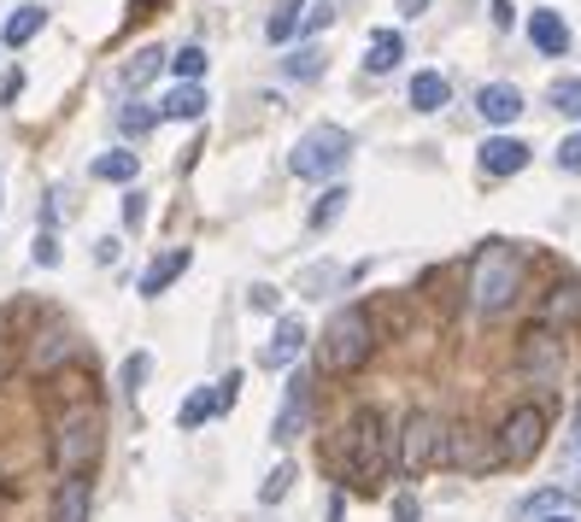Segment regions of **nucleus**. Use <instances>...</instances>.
Returning a JSON list of instances; mask_svg holds the SVG:
<instances>
[{"label":"nucleus","instance_id":"f257e3e1","mask_svg":"<svg viewBox=\"0 0 581 522\" xmlns=\"http://www.w3.org/2000/svg\"><path fill=\"white\" fill-rule=\"evenodd\" d=\"M394 463V429H388V411L376 405H358L346 417V441H341V475L353 482L358 493H376Z\"/></svg>","mask_w":581,"mask_h":522},{"label":"nucleus","instance_id":"f03ea898","mask_svg":"<svg viewBox=\"0 0 581 522\" xmlns=\"http://www.w3.org/2000/svg\"><path fill=\"white\" fill-rule=\"evenodd\" d=\"M522 277H529V265H522L517 246L488 241L482 253L470 258V288H464V294H470V311L476 317H505L522 294Z\"/></svg>","mask_w":581,"mask_h":522},{"label":"nucleus","instance_id":"7ed1b4c3","mask_svg":"<svg viewBox=\"0 0 581 522\" xmlns=\"http://www.w3.org/2000/svg\"><path fill=\"white\" fill-rule=\"evenodd\" d=\"M100 441H106L100 411L94 405H71L60 423H53V470H60L65 482H83L100 463Z\"/></svg>","mask_w":581,"mask_h":522},{"label":"nucleus","instance_id":"20e7f679","mask_svg":"<svg viewBox=\"0 0 581 522\" xmlns=\"http://www.w3.org/2000/svg\"><path fill=\"white\" fill-rule=\"evenodd\" d=\"M370 353H376V323H370V311H365V306H346V311L329 317L324 341H317V365H324L329 375H353V370H365V365H370Z\"/></svg>","mask_w":581,"mask_h":522},{"label":"nucleus","instance_id":"39448f33","mask_svg":"<svg viewBox=\"0 0 581 522\" xmlns=\"http://www.w3.org/2000/svg\"><path fill=\"white\" fill-rule=\"evenodd\" d=\"M346 153H353V136H346L341 124H317V129H306V136L294 141L288 170H294L300 182H329L346 165Z\"/></svg>","mask_w":581,"mask_h":522},{"label":"nucleus","instance_id":"423d86ee","mask_svg":"<svg viewBox=\"0 0 581 522\" xmlns=\"http://www.w3.org/2000/svg\"><path fill=\"white\" fill-rule=\"evenodd\" d=\"M564 370H570V341H564L558 329H546V323L522 329V335H517V375H522V382L558 387Z\"/></svg>","mask_w":581,"mask_h":522},{"label":"nucleus","instance_id":"0eeeda50","mask_svg":"<svg viewBox=\"0 0 581 522\" xmlns=\"http://www.w3.org/2000/svg\"><path fill=\"white\" fill-rule=\"evenodd\" d=\"M441 453H446V423L434 411H405V423H400V434H394V458H400V475H424V470H434L441 463Z\"/></svg>","mask_w":581,"mask_h":522},{"label":"nucleus","instance_id":"6e6552de","mask_svg":"<svg viewBox=\"0 0 581 522\" xmlns=\"http://www.w3.org/2000/svg\"><path fill=\"white\" fill-rule=\"evenodd\" d=\"M541 446H546V411H541V405H511L500 434H493L500 463H511V470H517V463H534V458H541Z\"/></svg>","mask_w":581,"mask_h":522},{"label":"nucleus","instance_id":"1a4fd4ad","mask_svg":"<svg viewBox=\"0 0 581 522\" xmlns=\"http://www.w3.org/2000/svg\"><path fill=\"white\" fill-rule=\"evenodd\" d=\"M236 394H241V375L229 370L224 382H212V387H194V394L182 399L177 423H182V429H200V423H212V417H224L229 405H236Z\"/></svg>","mask_w":581,"mask_h":522},{"label":"nucleus","instance_id":"9d476101","mask_svg":"<svg viewBox=\"0 0 581 522\" xmlns=\"http://www.w3.org/2000/svg\"><path fill=\"white\" fill-rule=\"evenodd\" d=\"M306 417H312V375L294 370L288 375V394H282V411H276V423H270V441L288 446L300 429H306Z\"/></svg>","mask_w":581,"mask_h":522},{"label":"nucleus","instance_id":"9b49d317","mask_svg":"<svg viewBox=\"0 0 581 522\" xmlns=\"http://www.w3.org/2000/svg\"><path fill=\"white\" fill-rule=\"evenodd\" d=\"M534 323H546V329H576L581 323V282H552L546 294H541V311H534Z\"/></svg>","mask_w":581,"mask_h":522},{"label":"nucleus","instance_id":"f8f14e48","mask_svg":"<svg viewBox=\"0 0 581 522\" xmlns=\"http://www.w3.org/2000/svg\"><path fill=\"white\" fill-rule=\"evenodd\" d=\"M441 463H453V470H488V463H500V453L476 441L470 423H453V429H446V453H441Z\"/></svg>","mask_w":581,"mask_h":522},{"label":"nucleus","instance_id":"ddd939ff","mask_svg":"<svg viewBox=\"0 0 581 522\" xmlns=\"http://www.w3.org/2000/svg\"><path fill=\"white\" fill-rule=\"evenodd\" d=\"M300 353H306V323L300 317H276V335L265 346V370H288Z\"/></svg>","mask_w":581,"mask_h":522},{"label":"nucleus","instance_id":"4468645a","mask_svg":"<svg viewBox=\"0 0 581 522\" xmlns=\"http://www.w3.org/2000/svg\"><path fill=\"white\" fill-rule=\"evenodd\" d=\"M529 165V148L517 136H488L482 141V177H517Z\"/></svg>","mask_w":581,"mask_h":522},{"label":"nucleus","instance_id":"2eb2a0df","mask_svg":"<svg viewBox=\"0 0 581 522\" xmlns=\"http://www.w3.org/2000/svg\"><path fill=\"white\" fill-rule=\"evenodd\" d=\"M476 112H482L488 124H517L522 118V89L517 82H488V89L476 94Z\"/></svg>","mask_w":581,"mask_h":522},{"label":"nucleus","instance_id":"dca6fc26","mask_svg":"<svg viewBox=\"0 0 581 522\" xmlns=\"http://www.w3.org/2000/svg\"><path fill=\"white\" fill-rule=\"evenodd\" d=\"M529 41L546 53V60H564V53H570V24H564L552 7H541V12L529 18Z\"/></svg>","mask_w":581,"mask_h":522},{"label":"nucleus","instance_id":"f3484780","mask_svg":"<svg viewBox=\"0 0 581 522\" xmlns=\"http://www.w3.org/2000/svg\"><path fill=\"white\" fill-rule=\"evenodd\" d=\"M159 118H177V124L206 118V89H200V82H177V89L159 100Z\"/></svg>","mask_w":581,"mask_h":522},{"label":"nucleus","instance_id":"a211bd4d","mask_svg":"<svg viewBox=\"0 0 581 522\" xmlns=\"http://www.w3.org/2000/svg\"><path fill=\"white\" fill-rule=\"evenodd\" d=\"M400 60H405V36L400 30H376L365 41V71H370V77H388Z\"/></svg>","mask_w":581,"mask_h":522},{"label":"nucleus","instance_id":"6ab92c4d","mask_svg":"<svg viewBox=\"0 0 581 522\" xmlns=\"http://www.w3.org/2000/svg\"><path fill=\"white\" fill-rule=\"evenodd\" d=\"M182 270H188V246H170L165 258H153V265L141 270V294H148V300H159V294H165L170 282L182 277Z\"/></svg>","mask_w":581,"mask_h":522},{"label":"nucleus","instance_id":"aec40b11","mask_svg":"<svg viewBox=\"0 0 581 522\" xmlns=\"http://www.w3.org/2000/svg\"><path fill=\"white\" fill-rule=\"evenodd\" d=\"M446 100H453V82H446L441 71H417L412 77V106L417 112H441Z\"/></svg>","mask_w":581,"mask_h":522},{"label":"nucleus","instance_id":"412c9836","mask_svg":"<svg viewBox=\"0 0 581 522\" xmlns=\"http://www.w3.org/2000/svg\"><path fill=\"white\" fill-rule=\"evenodd\" d=\"M48 522H89V482H60Z\"/></svg>","mask_w":581,"mask_h":522},{"label":"nucleus","instance_id":"4be33fe9","mask_svg":"<svg viewBox=\"0 0 581 522\" xmlns=\"http://www.w3.org/2000/svg\"><path fill=\"white\" fill-rule=\"evenodd\" d=\"M159 65H170V53L141 48V53H129V65L118 71V82H124V89H148V82L159 77Z\"/></svg>","mask_w":581,"mask_h":522},{"label":"nucleus","instance_id":"5701e85b","mask_svg":"<svg viewBox=\"0 0 581 522\" xmlns=\"http://www.w3.org/2000/svg\"><path fill=\"white\" fill-rule=\"evenodd\" d=\"M41 24H48V12H41V7H18L7 18V30H0V41H7V48H24V41L41 36Z\"/></svg>","mask_w":581,"mask_h":522},{"label":"nucleus","instance_id":"b1692460","mask_svg":"<svg viewBox=\"0 0 581 522\" xmlns=\"http://www.w3.org/2000/svg\"><path fill=\"white\" fill-rule=\"evenodd\" d=\"M136 170H141V158L124 153V148H112V153L94 158V182H136Z\"/></svg>","mask_w":581,"mask_h":522},{"label":"nucleus","instance_id":"393cba45","mask_svg":"<svg viewBox=\"0 0 581 522\" xmlns=\"http://www.w3.org/2000/svg\"><path fill=\"white\" fill-rule=\"evenodd\" d=\"M300 12H306V0H282V7L270 12L265 36L270 41H294V30H306V18H300Z\"/></svg>","mask_w":581,"mask_h":522},{"label":"nucleus","instance_id":"a878e982","mask_svg":"<svg viewBox=\"0 0 581 522\" xmlns=\"http://www.w3.org/2000/svg\"><path fill=\"white\" fill-rule=\"evenodd\" d=\"M282 71H288V77H300V82L324 77V48H312V41H306V48H294V53L282 60Z\"/></svg>","mask_w":581,"mask_h":522},{"label":"nucleus","instance_id":"bb28decb","mask_svg":"<svg viewBox=\"0 0 581 522\" xmlns=\"http://www.w3.org/2000/svg\"><path fill=\"white\" fill-rule=\"evenodd\" d=\"M153 124H159V106H148V100H124V112H118L124 136H148Z\"/></svg>","mask_w":581,"mask_h":522},{"label":"nucleus","instance_id":"cd10ccee","mask_svg":"<svg viewBox=\"0 0 581 522\" xmlns=\"http://www.w3.org/2000/svg\"><path fill=\"white\" fill-rule=\"evenodd\" d=\"M346 200H353L346 188H324V194H317V206H312V229H329V224H336V217L346 212Z\"/></svg>","mask_w":581,"mask_h":522},{"label":"nucleus","instance_id":"c85d7f7f","mask_svg":"<svg viewBox=\"0 0 581 522\" xmlns=\"http://www.w3.org/2000/svg\"><path fill=\"white\" fill-rule=\"evenodd\" d=\"M294 482H300V470H294V463H276V470H270V482L258 487V505H282Z\"/></svg>","mask_w":581,"mask_h":522},{"label":"nucleus","instance_id":"c756f323","mask_svg":"<svg viewBox=\"0 0 581 522\" xmlns=\"http://www.w3.org/2000/svg\"><path fill=\"white\" fill-rule=\"evenodd\" d=\"M552 112H564V118H581V77H564V82H552Z\"/></svg>","mask_w":581,"mask_h":522},{"label":"nucleus","instance_id":"7c9ffc66","mask_svg":"<svg viewBox=\"0 0 581 522\" xmlns=\"http://www.w3.org/2000/svg\"><path fill=\"white\" fill-rule=\"evenodd\" d=\"M170 71H177L182 82H200V77H206V48H182V53H170Z\"/></svg>","mask_w":581,"mask_h":522},{"label":"nucleus","instance_id":"2f4dec72","mask_svg":"<svg viewBox=\"0 0 581 522\" xmlns=\"http://www.w3.org/2000/svg\"><path fill=\"white\" fill-rule=\"evenodd\" d=\"M148 370H153L148 353H129V358H124V394H136V387L148 382Z\"/></svg>","mask_w":581,"mask_h":522},{"label":"nucleus","instance_id":"473e14b6","mask_svg":"<svg viewBox=\"0 0 581 522\" xmlns=\"http://www.w3.org/2000/svg\"><path fill=\"white\" fill-rule=\"evenodd\" d=\"M141 217H148V194H141V188H129V194H124V224L141 229Z\"/></svg>","mask_w":581,"mask_h":522},{"label":"nucleus","instance_id":"72a5a7b5","mask_svg":"<svg viewBox=\"0 0 581 522\" xmlns=\"http://www.w3.org/2000/svg\"><path fill=\"white\" fill-rule=\"evenodd\" d=\"M65 353H71V341H65V335H48V346H36V365L48 370V365H60Z\"/></svg>","mask_w":581,"mask_h":522},{"label":"nucleus","instance_id":"f704fd0d","mask_svg":"<svg viewBox=\"0 0 581 522\" xmlns=\"http://www.w3.org/2000/svg\"><path fill=\"white\" fill-rule=\"evenodd\" d=\"M247 306H253V311H276V306H282V294H276L270 282H258L253 294H247Z\"/></svg>","mask_w":581,"mask_h":522},{"label":"nucleus","instance_id":"c9c22d12","mask_svg":"<svg viewBox=\"0 0 581 522\" xmlns=\"http://www.w3.org/2000/svg\"><path fill=\"white\" fill-rule=\"evenodd\" d=\"M329 24H336V7H306V36H317V30H329Z\"/></svg>","mask_w":581,"mask_h":522},{"label":"nucleus","instance_id":"e433bc0d","mask_svg":"<svg viewBox=\"0 0 581 522\" xmlns=\"http://www.w3.org/2000/svg\"><path fill=\"white\" fill-rule=\"evenodd\" d=\"M388 517H394V522H417V517H424V505H417V493H400V499H394V511H388Z\"/></svg>","mask_w":581,"mask_h":522},{"label":"nucleus","instance_id":"4c0bfd02","mask_svg":"<svg viewBox=\"0 0 581 522\" xmlns=\"http://www.w3.org/2000/svg\"><path fill=\"white\" fill-rule=\"evenodd\" d=\"M36 265H60V241H53V229L36 235Z\"/></svg>","mask_w":581,"mask_h":522},{"label":"nucleus","instance_id":"58836bf2","mask_svg":"<svg viewBox=\"0 0 581 522\" xmlns=\"http://www.w3.org/2000/svg\"><path fill=\"white\" fill-rule=\"evenodd\" d=\"M558 165H564V170H581V136H570V141L558 148Z\"/></svg>","mask_w":581,"mask_h":522},{"label":"nucleus","instance_id":"ea45409f","mask_svg":"<svg viewBox=\"0 0 581 522\" xmlns=\"http://www.w3.org/2000/svg\"><path fill=\"white\" fill-rule=\"evenodd\" d=\"M18 89H24V71H12V77L0 82V100H18Z\"/></svg>","mask_w":581,"mask_h":522},{"label":"nucleus","instance_id":"a19ab883","mask_svg":"<svg viewBox=\"0 0 581 522\" xmlns=\"http://www.w3.org/2000/svg\"><path fill=\"white\" fill-rule=\"evenodd\" d=\"M493 24H500V30H511V0H493Z\"/></svg>","mask_w":581,"mask_h":522},{"label":"nucleus","instance_id":"79ce46f5","mask_svg":"<svg viewBox=\"0 0 581 522\" xmlns=\"http://www.w3.org/2000/svg\"><path fill=\"white\" fill-rule=\"evenodd\" d=\"M424 7H429V0H400V12H405V18H424Z\"/></svg>","mask_w":581,"mask_h":522},{"label":"nucleus","instance_id":"37998d69","mask_svg":"<svg viewBox=\"0 0 581 522\" xmlns=\"http://www.w3.org/2000/svg\"><path fill=\"white\" fill-rule=\"evenodd\" d=\"M534 522H576V517H534Z\"/></svg>","mask_w":581,"mask_h":522}]
</instances>
